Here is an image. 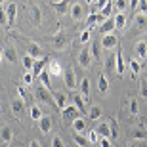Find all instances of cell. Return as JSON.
I'll list each match as a JSON object with an SVG mask.
<instances>
[{"label":"cell","mask_w":147,"mask_h":147,"mask_svg":"<svg viewBox=\"0 0 147 147\" xmlns=\"http://www.w3.org/2000/svg\"><path fill=\"white\" fill-rule=\"evenodd\" d=\"M46 40H48V44H50L54 50H57V52H61V50H67V48H69V42H71V40H69V36H67V33L63 31V29H59L55 34L48 36Z\"/></svg>","instance_id":"cell-1"},{"label":"cell","mask_w":147,"mask_h":147,"mask_svg":"<svg viewBox=\"0 0 147 147\" xmlns=\"http://www.w3.org/2000/svg\"><path fill=\"white\" fill-rule=\"evenodd\" d=\"M34 99L40 101V103H46V105H55L54 94L50 92L46 86H36L34 88Z\"/></svg>","instance_id":"cell-2"},{"label":"cell","mask_w":147,"mask_h":147,"mask_svg":"<svg viewBox=\"0 0 147 147\" xmlns=\"http://www.w3.org/2000/svg\"><path fill=\"white\" fill-rule=\"evenodd\" d=\"M23 46H25V50H27V54L31 55V57H34V59H42L44 57L40 44L33 42V40H29V38H23Z\"/></svg>","instance_id":"cell-3"},{"label":"cell","mask_w":147,"mask_h":147,"mask_svg":"<svg viewBox=\"0 0 147 147\" xmlns=\"http://www.w3.org/2000/svg\"><path fill=\"white\" fill-rule=\"evenodd\" d=\"M69 16H71L73 21H82V19H86V17H88V11H86V8H84V4L75 2V4H71Z\"/></svg>","instance_id":"cell-4"},{"label":"cell","mask_w":147,"mask_h":147,"mask_svg":"<svg viewBox=\"0 0 147 147\" xmlns=\"http://www.w3.org/2000/svg\"><path fill=\"white\" fill-rule=\"evenodd\" d=\"M69 103H73L76 109L80 111V113H86V99L82 98L80 92H75V90H71V94H69Z\"/></svg>","instance_id":"cell-5"},{"label":"cell","mask_w":147,"mask_h":147,"mask_svg":"<svg viewBox=\"0 0 147 147\" xmlns=\"http://www.w3.org/2000/svg\"><path fill=\"white\" fill-rule=\"evenodd\" d=\"M76 59H78V63H80V67H84V69H90L92 67V52L88 48H82L78 54H76Z\"/></svg>","instance_id":"cell-6"},{"label":"cell","mask_w":147,"mask_h":147,"mask_svg":"<svg viewBox=\"0 0 147 147\" xmlns=\"http://www.w3.org/2000/svg\"><path fill=\"white\" fill-rule=\"evenodd\" d=\"M11 115H13L17 120L23 119V115H25V99H21V98L11 99Z\"/></svg>","instance_id":"cell-7"},{"label":"cell","mask_w":147,"mask_h":147,"mask_svg":"<svg viewBox=\"0 0 147 147\" xmlns=\"http://www.w3.org/2000/svg\"><path fill=\"white\" fill-rule=\"evenodd\" d=\"M63 84H65L69 90H75L78 84H76V73L73 67H69V69H65L63 71Z\"/></svg>","instance_id":"cell-8"},{"label":"cell","mask_w":147,"mask_h":147,"mask_svg":"<svg viewBox=\"0 0 147 147\" xmlns=\"http://www.w3.org/2000/svg\"><path fill=\"white\" fill-rule=\"evenodd\" d=\"M101 46H103L105 50H113L119 46V36L115 33H109V34H105V36H101Z\"/></svg>","instance_id":"cell-9"},{"label":"cell","mask_w":147,"mask_h":147,"mask_svg":"<svg viewBox=\"0 0 147 147\" xmlns=\"http://www.w3.org/2000/svg\"><path fill=\"white\" fill-rule=\"evenodd\" d=\"M96 132H98L101 138H109V140H113V138H117V134L113 132V128H111V124H107V122H99L98 128H96Z\"/></svg>","instance_id":"cell-10"},{"label":"cell","mask_w":147,"mask_h":147,"mask_svg":"<svg viewBox=\"0 0 147 147\" xmlns=\"http://www.w3.org/2000/svg\"><path fill=\"white\" fill-rule=\"evenodd\" d=\"M61 115H63V120H71V122H73L75 119H78V117H80V111L76 109L73 103H69L65 109L61 111Z\"/></svg>","instance_id":"cell-11"},{"label":"cell","mask_w":147,"mask_h":147,"mask_svg":"<svg viewBox=\"0 0 147 147\" xmlns=\"http://www.w3.org/2000/svg\"><path fill=\"white\" fill-rule=\"evenodd\" d=\"M52 8H54L59 16H65L71 10V0H59V2H52Z\"/></svg>","instance_id":"cell-12"},{"label":"cell","mask_w":147,"mask_h":147,"mask_svg":"<svg viewBox=\"0 0 147 147\" xmlns=\"http://www.w3.org/2000/svg\"><path fill=\"white\" fill-rule=\"evenodd\" d=\"M115 71L119 73V75H124L126 71V61L122 57V50H117V55H115Z\"/></svg>","instance_id":"cell-13"},{"label":"cell","mask_w":147,"mask_h":147,"mask_svg":"<svg viewBox=\"0 0 147 147\" xmlns=\"http://www.w3.org/2000/svg\"><path fill=\"white\" fill-rule=\"evenodd\" d=\"M107 21V17L103 16V13H88V17H86V25H88V29H92L94 25H96V23H101V25H103V23Z\"/></svg>","instance_id":"cell-14"},{"label":"cell","mask_w":147,"mask_h":147,"mask_svg":"<svg viewBox=\"0 0 147 147\" xmlns=\"http://www.w3.org/2000/svg\"><path fill=\"white\" fill-rule=\"evenodd\" d=\"M134 50H136V55H138L140 61L147 59V40H138L136 46H134Z\"/></svg>","instance_id":"cell-15"},{"label":"cell","mask_w":147,"mask_h":147,"mask_svg":"<svg viewBox=\"0 0 147 147\" xmlns=\"http://www.w3.org/2000/svg\"><path fill=\"white\" fill-rule=\"evenodd\" d=\"M44 71H48L50 76H63V69H61L59 61H55V59L48 61V69H44Z\"/></svg>","instance_id":"cell-16"},{"label":"cell","mask_w":147,"mask_h":147,"mask_svg":"<svg viewBox=\"0 0 147 147\" xmlns=\"http://www.w3.org/2000/svg\"><path fill=\"white\" fill-rule=\"evenodd\" d=\"M4 10H6V16H8V25H13L16 23V17H17V4L16 2H10Z\"/></svg>","instance_id":"cell-17"},{"label":"cell","mask_w":147,"mask_h":147,"mask_svg":"<svg viewBox=\"0 0 147 147\" xmlns=\"http://www.w3.org/2000/svg\"><path fill=\"white\" fill-rule=\"evenodd\" d=\"M54 99H55V107H57V109H61V111L69 105V96H65L63 92H55L54 94Z\"/></svg>","instance_id":"cell-18"},{"label":"cell","mask_w":147,"mask_h":147,"mask_svg":"<svg viewBox=\"0 0 147 147\" xmlns=\"http://www.w3.org/2000/svg\"><path fill=\"white\" fill-rule=\"evenodd\" d=\"M0 140H2V143H4V145H10L11 140H13V130H11L8 124L2 126V130H0Z\"/></svg>","instance_id":"cell-19"},{"label":"cell","mask_w":147,"mask_h":147,"mask_svg":"<svg viewBox=\"0 0 147 147\" xmlns=\"http://www.w3.org/2000/svg\"><path fill=\"white\" fill-rule=\"evenodd\" d=\"M78 90H80L82 98L88 101V98H90V78H88V76H84V78L78 82Z\"/></svg>","instance_id":"cell-20"},{"label":"cell","mask_w":147,"mask_h":147,"mask_svg":"<svg viewBox=\"0 0 147 147\" xmlns=\"http://www.w3.org/2000/svg\"><path fill=\"white\" fill-rule=\"evenodd\" d=\"M38 128H40V132H42V134H48V132L52 130V117L44 115L42 119L38 120Z\"/></svg>","instance_id":"cell-21"},{"label":"cell","mask_w":147,"mask_h":147,"mask_svg":"<svg viewBox=\"0 0 147 147\" xmlns=\"http://www.w3.org/2000/svg\"><path fill=\"white\" fill-rule=\"evenodd\" d=\"M48 61H50V59L46 57V55H44L42 59H36V61H34V65H33V71H31V73H33L34 76H38L40 73L44 71V67H46V63H48Z\"/></svg>","instance_id":"cell-22"},{"label":"cell","mask_w":147,"mask_h":147,"mask_svg":"<svg viewBox=\"0 0 147 147\" xmlns=\"http://www.w3.org/2000/svg\"><path fill=\"white\" fill-rule=\"evenodd\" d=\"M2 52H4V59H8V61H10V63H17L16 48H13V46H11V44H8V46H6V48L2 50Z\"/></svg>","instance_id":"cell-23"},{"label":"cell","mask_w":147,"mask_h":147,"mask_svg":"<svg viewBox=\"0 0 147 147\" xmlns=\"http://www.w3.org/2000/svg\"><path fill=\"white\" fill-rule=\"evenodd\" d=\"M98 90H99V94H107L109 92V80H107V76H105L103 73L98 76Z\"/></svg>","instance_id":"cell-24"},{"label":"cell","mask_w":147,"mask_h":147,"mask_svg":"<svg viewBox=\"0 0 147 147\" xmlns=\"http://www.w3.org/2000/svg\"><path fill=\"white\" fill-rule=\"evenodd\" d=\"M113 29H115V19H113V17H109V19H107V21L99 27V34H101V36H105V34L113 33Z\"/></svg>","instance_id":"cell-25"},{"label":"cell","mask_w":147,"mask_h":147,"mask_svg":"<svg viewBox=\"0 0 147 147\" xmlns=\"http://www.w3.org/2000/svg\"><path fill=\"white\" fill-rule=\"evenodd\" d=\"M128 140H147V130H143V128H134V130H130V136H128Z\"/></svg>","instance_id":"cell-26"},{"label":"cell","mask_w":147,"mask_h":147,"mask_svg":"<svg viewBox=\"0 0 147 147\" xmlns=\"http://www.w3.org/2000/svg\"><path fill=\"white\" fill-rule=\"evenodd\" d=\"M73 130L78 132V134H84V132H86V120L82 119V117L75 119V120H73Z\"/></svg>","instance_id":"cell-27"},{"label":"cell","mask_w":147,"mask_h":147,"mask_svg":"<svg viewBox=\"0 0 147 147\" xmlns=\"http://www.w3.org/2000/svg\"><path fill=\"white\" fill-rule=\"evenodd\" d=\"M73 140H75V143L78 147H90V140H86V136H82V134H78V132L73 134Z\"/></svg>","instance_id":"cell-28"},{"label":"cell","mask_w":147,"mask_h":147,"mask_svg":"<svg viewBox=\"0 0 147 147\" xmlns=\"http://www.w3.org/2000/svg\"><path fill=\"white\" fill-rule=\"evenodd\" d=\"M113 19H115V27H119V29L126 27V13H124V11H119V13H115Z\"/></svg>","instance_id":"cell-29"},{"label":"cell","mask_w":147,"mask_h":147,"mask_svg":"<svg viewBox=\"0 0 147 147\" xmlns=\"http://www.w3.org/2000/svg\"><path fill=\"white\" fill-rule=\"evenodd\" d=\"M88 119L90 120H99L101 119V107H99V105H92L90 111H88Z\"/></svg>","instance_id":"cell-30"},{"label":"cell","mask_w":147,"mask_h":147,"mask_svg":"<svg viewBox=\"0 0 147 147\" xmlns=\"http://www.w3.org/2000/svg\"><path fill=\"white\" fill-rule=\"evenodd\" d=\"M128 67H130V71H132V78H136L138 73L142 71V63H140L138 59H130L128 61Z\"/></svg>","instance_id":"cell-31"},{"label":"cell","mask_w":147,"mask_h":147,"mask_svg":"<svg viewBox=\"0 0 147 147\" xmlns=\"http://www.w3.org/2000/svg\"><path fill=\"white\" fill-rule=\"evenodd\" d=\"M90 52H92V57H94V59L101 63V44H99V42H94L92 48H90Z\"/></svg>","instance_id":"cell-32"},{"label":"cell","mask_w":147,"mask_h":147,"mask_svg":"<svg viewBox=\"0 0 147 147\" xmlns=\"http://www.w3.org/2000/svg\"><path fill=\"white\" fill-rule=\"evenodd\" d=\"M34 57H31L29 54H25L23 55V59H21V65L25 67V71H33V65H34Z\"/></svg>","instance_id":"cell-33"},{"label":"cell","mask_w":147,"mask_h":147,"mask_svg":"<svg viewBox=\"0 0 147 147\" xmlns=\"http://www.w3.org/2000/svg\"><path fill=\"white\" fill-rule=\"evenodd\" d=\"M31 17H33L34 25H40V21H42V13H40V8H38V6H33V8H31Z\"/></svg>","instance_id":"cell-34"},{"label":"cell","mask_w":147,"mask_h":147,"mask_svg":"<svg viewBox=\"0 0 147 147\" xmlns=\"http://www.w3.org/2000/svg\"><path fill=\"white\" fill-rule=\"evenodd\" d=\"M29 115H31V119L36 120V122L44 117V115L40 113V107H38V105H31V107H29Z\"/></svg>","instance_id":"cell-35"},{"label":"cell","mask_w":147,"mask_h":147,"mask_svg":"<svg viewBox=\"0 0 147 147\" xmlns=\"http://www.w3.org/2000/svg\"><path fill=\"white\" fill-rule=\"evenodd\" d=\"M128 109H130L132 117H138V113H140V103H138L136 98H130V105H128Z\"/></svg>","instance_id":"cell-36"},{"label":"cell","mask_w":147,"mask_h":147,"mask_svg":"<svg viewBox=\"0 0 147 147\" xmlns=\"http://www.w3.org/2000/svg\"><path fill=\"white\" fill-rule=\"evenodd\" d=\"M38 80L42 82V86H46L50 90V86H52V84H50V73L48 71H42V73H40V75H38Z\"/></svg>","instance_id":"cell-37"},{"label":"cell","mask_w":147,"mask_h":147,"mask_svg":"<svg viewBox=\"0 0 147 147\" xmlns=\"http://www.w3.org/2000/svg\"><path fill=\"white\" fill-rule=\"evenodd\" d=\"M140 96H142L143 99H147V78L140 80Z\"/></svg>","instance_id":"cell-38"},{"label":"cell","mask_w":147,"mask_h":147,"mask_svg":"<svg viewBox=\"0 0 147 147\" xmlns=\"http://www.w3.org/2000/svg\"><path fill=\"white\" fill-rule=\"evenodd\" d=\"M113 8H115V6L111 4V2H107V6H105V8H103L101 11H99V13H103V16L107 17V19H109V17H111V13H113Z\"/></svg>","instance_id":"cell-39"},{"label":"cell","mask_w":147,"mask_h":147,"mask_svg":"<svg viewBox=\"0 0 147 147\" xmlns=\"http://www.w3.org/2000/svg\"><path fill=\"white\" fill-rule=\"evenodd\" d=\"M33 80H34V75L31 71H27L25 75H23V82H25L27 86H31V84H33Z\"/></svg>","instance_id":"cell-40"},{"label":"cell","mask_w":147,"mask_h":147,"mask_svg":"<svg viewBox=\"0 0 147 147\" xmlns=\"http://www.w3.org/2000/svg\"><path fill=\"white\" fill-rule=\"evenodd\" d=\"M136 23L140 25V27H145V25H147V16H143V13H138V16H136Z\"/></svg>","instance_id":"cell-41"},{"label":"cell","mask_w":147,"mask_h":147,"mask_svg":"<svg viewBox=\"0 0 147 147\" xmlns=\"http://www.w3.org/2000/svg\"><path fill=\"white\" fill-rule=\"evenodd\" d=\"M80 42L82 44L90 42V29H86V31H82V33H80Z\"/></svg>","instance_id":"cell-42"},{"label":"cell","mask_w":147,"mask_h":147,"mask_svg":"<svg viewBox=\"0 0 147 147\" xmlns=\"http://www.w3.org/2000/svg\"><path fill=\"white\" fill-rule=\"evenodd\" d=\"M52 147H65V143H63V140L59 136H54L52 138Z\"/></svg>","instance_id":"cell-43"},{"label":"cell","mask_w":147,"mask_h":147,"mask_svg":"<svg viewBox=\"0 0 147 147\" xmlns=\"http://www.w3.org/2000/svg\"><path fill=\"white\" fill-rule=\"evenodd\" d=\"M126 4H128V2H126V0H115V8H117V10L119 11H124V8H126Z\"/></svg>","instance_id":"cell-44"},{"label":"cell","mask_w":147,"mask_h":147,"mask_svg":"<svg viewBox=\"0 0 147 147\" xmlns=\"http://www.w3.org/2000/svg\"><path fill=\"white\" fill-rule=\"evenodd\" d=\"M88 140H90V143H96L99 142V134L96 130H90V136H88Z\"/></svg>","instance_id":"cell-45"},{"label":"cell","mask_w":147,"mask_h":147,"mask_svg":"<svg viewBox=\"0 0 147 147\" xmlns=\"http://www.w3.org/2000/svg\"><path fill=\"white\" fill-rule=\"evenodd\" d=\"M138 11L143 13V16H147V0H140V8H138Z\"/></svg>","instance_id":"cell-46"},{"label":"cell","mask_w":147,"mask_h":147,"mask_svg":"<svg viewBox=\"0 0 147 147\" xmlns=\"http://www.w3.org/2000/svg\"><path fill=\"white\" fill-rule=\"evenodd\" d=\"M99 145H101V147H113L109 138H101V136H99Z\"/></svg>","instance_id":"cell-47"},{"label":"cell","mask_w":147,"mask_h":147,"mask_svg":"<svg viewBox=\"0 0 147 147\" xmlns=\"http://www.w3.org/2000/svg\"><path fill=\"white\" fill-rule=\"evenodd\" d=\"M0 25H8V16H6V10H0Z\"/></svg>","instance_id":"cell-48"},{"label":"cell","mask_w":147,"mask_h":147,"mask_svg":"<svg viewBox=\"0 0 147 147\" xmlns=\"http://www.w3.org/2000/svg\"><path fill=\"white\" fill-rule=\"evenodd\" d=\"M130 8L138 11V8H140V0H130Z\"/></svg>","instance_id":"cell-49"},{"label":"cell","mask_w":147,"mask_h":147,"mask_svg":"<svg viewBox=\"0 0 147 147\" xmlns=\"http://www.w3.org/2000/svg\"><path fill=\"white\" fill-rule=\"evenodd\" d=\"M29 147H42V145H40V142H36V140H33V142L29 143Z\"/></svg>","instance_id":"cell-50"},{"label":"cell","mask_w":147,"mask_h":147,"mask_svg":"<svg viewBox=\"0 0 147 147\" xmlns=\"http://www.w3.org/2000/svg\"><path fill=\"white\" fill-rule=\"evenodd\" d=\"M17 92H19V96H21V99H25V90H23L21 86H17Z\"/></svg>","instance_id":"cell-51"},{"label":"cell","mask_w":147,"mask_h":147,"mask_svg":"<svg viewBox=\"0 0 147 147\" xmlns=\"http://www.w3.org/2000/svg\"><path fill=\"white\" fill-rule=\"evenodd\" d=\"M4 59V52H2V50H0V61Z\"/></svg>","instance_id":"cell-52"},{"label":"cell","mask_w":147,"mask_h":147,"mask_svg":"<svg viewBox=\"0 0 147 147\" xmlns=\"http://www.w3.org/2000/svg\"><path fill=\"white\" fill-rule=\"evenodd\" d=\"M92 2H94V0H86V4H92Z\"/></svg>","instance_id":"cell-53"},{"label":"cell","mask_w":147,"mask_h":147,"mask_svg":"<svg viewBox=\"0 0 147 147\" xmlns=\"http://www.w3.org/2000/svg\"><path fill=\"white\" fill-rule=\"evenodd\" d=\"M2 2H10V0H0V4H2Z\"/></svg>","instance_id":"cell-54"},{"label":"cell","mask_w":147,"mask_h":147,"mask_svg":"<svg viewBox=\"0 0 147 147\" xmlns=\"http://www.w3.org/2000/svg\"><path fill=\"white\" fill-rule=\"evenodd\" d=\"M0 111H2V101H0Z\"/></svg>","instance_id":"cell-55"}]
</instances>
